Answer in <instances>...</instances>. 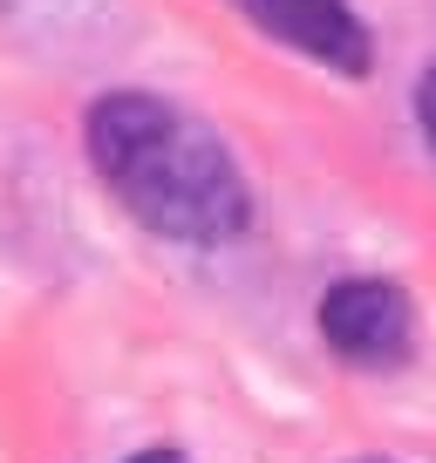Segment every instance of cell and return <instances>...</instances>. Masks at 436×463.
<instances>
[{
    "label": "cell",
    "instance_id": "cell-2",
    "mask_svg": "<svg viewBox=\"0 0 436 463\" xmlns=\"http://www.w3.org/2000/svg\"><path fill=\"white\" fill-rule=\"evenodd\" d=\"M320 341L355 368H403L416 354V307L395 279H335L320 293Z\"/></svg>",
    "mask_w": 436,
    "mask_h": 463
},
{
    "label": "cell",
    "instance_id": "cell-4",
    "mask_svg": "<svg viewBox=\"0 0 436 463\" xmlns=\"http://www.w3.org/2000/svg\"><path fill=\"white\" fill-rule=\"evenodd\" d=\"M416 123H422V137H430V150H436V61L422 69V89H416Z\"/></svg>",
    "mask_w": 436,
    "mask_h": 463
},
{
    "label": "cell",
    "instance_id": "cell-5",
    "mask_svg": "<svg viewBox=\"0 0 436 463\" xmlns=\"http://www.w3.org/2000/svg\"><path fill=\"white\" fill-rule=\"evenodd\" d=\"M130 463H177L171 449H144V457H130Z\"/></svg>",
    "mask_w": 436,
    "mask_h": 463
},
{
    "label": "cell",
    "instance_id": "cell-3",
    "mask_svg": "<svg viewBox=\"0 0 436 463\" xmlns=\"http://www.w3.org/2000/svg\"><path fill=\"white\" fill-rule=\"evenodd\" d=\"M239 14L266 34V42L293 48V55L320 61L335 75H368L375 69V34L362 28L348 0H232Z\"/></svg>",
    "mask_w": 436,
    "mask_h": 463
},
{
    "label": "cell",
    "instance_id": "cell-1",
    "mask_svg": "<svg viewBox=\"0 0 436 463\" xmlns=\"http://www.w3.org/2000/svg\"><path fill=\"white\" fill-rule=\"evenodd\" d=\"M82 144L109 198L171 246H232L252 225V191L225 137L150 89L96 96L82 116Z\"/></svg>",
    "mask_w": 436,
    "mask_h": 463
}]
</instances>
